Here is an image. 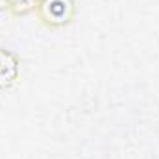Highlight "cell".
<instances>
[{
    "label": "cell",
    "instance_id": "1",
    "mask_svg": "<svg viewBox=\"0 0 159 159\" xmlns=\"http://www.w3.org/2000/svg\"><path fill=\"white\" fill-rule=\"evenodd\" d=\"M41 15L50 24H63L72 15V0H43Z\"/></svg>",
    "mask_w": 159,
    "mask_h": 159
},
{
    "label": "cell",
    "instance_id": "2",
    "mask_svg": "<svg viewBox=\"0 0 159 159\" xmlns=\"http://www.w3.org/2000/svg\"><path fill=\"white\" fill-rule=\"evenodd\" d=\"M17 78V59L4 48H0V89L7 87Z\"/></svg>",
    "mask_w": 159,
    "mask_h": 159
},
{
    "label": "cell",
    "instance_id": "3",
    "mask_svg": "<svg viewBox=\"0 0 159 159\" xmlns=\"http://www.w3.org/2000/svg\"><path fill=\"white\" fill-rule=\"evenodd\" d=\"M32 4H34V0H9V6H11V9H13L15 13H24V11H28V9L32 7Z\"/></svg>",
    "mask_w": 159,
    "mask_h": 159
}]
</instances>
